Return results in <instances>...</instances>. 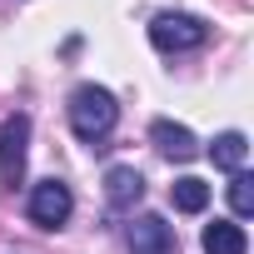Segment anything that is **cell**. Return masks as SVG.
I'll use <instances>...</instances> for the list:
<instances>
[{
	"instance_id": "obj_1",
	"label": "cell",
	"mask_w": 254,
	"mask_h": 254,
	"mask_svg": "<svg viewBox=\"0 0 254 254\" xmlns=\"http://www.w3.org/2000/svg\"><path fill=\"white\" fill-rule=\"evenodd\" d=\"M65 115H70L75 140H85V145H95V150L110 140V130L120 125V105H115V95H110L105 85H75Z\"/></svg>"
},
{
	"instance_id": "obj_2",
	"label": "cell",
	"mask_w": 254,
	"mask_h": 254,
	"mask_svg": "<svg viewBox=\"0 0 254 254\" xmlns=\"http://www.w3.org/2000/svg\"><path fill=\"white\" fill-rule=\"evenodd\" d=\"M209 40V25L199 15H185V10H165L150 20V45L165 50V55H185V50H199Z\"/></svg>"
},
{
	"instance_id": "obj_3",
	"label": "cell",
	"mask_w": 254,
	"mask_h": 254,
	"mask_svg": "<svg viewBox=\"0 0 254 254\" xmlns=\"http://www.w3.org/2000/svg\"><path fill=\"white\" fill-rule=\"evenodd\" d=\"M25 150H30V115H10L0 125V185L15 190L25 180Z\"/></svg>"
},
{
	"instance_id": "obj_4",
	"label": "cell",
	"mask_w": 254,
	"mask_h": 254,
	"mask_svg": "<svg viewBox=\"0 0 254 254\" xmlns=\"http://www.w3.org/2000/svg\"><path fill=\"white\" fill-rule=\"evenodd\" d=\"M25 209H30V219H35L40 229H60V224L70 219V209H75V194H70L65 180L50 175V180H40V185L30 190V204H25Z\"/></svg>"
},
{
	"instance_id": "obj_5",
	"label": "cell",
	"mask_w": 254,
	"mask_h": 254,
	"mask_svg": "<svg viewBox=\"0 0 254 254\" xmlns=\"http://www.w3.org/2000/svg\"><path fill=\"white\" fill-rule=\"evenodd\" d=\"M140 199H145V180H140L135 165H110L105 170V204L110 209L125 214V209H135Z\"/></svg>"
},
{
	"instance_id": "obj_6",
	"label": "cell",
	"mask_w": 254,
	"mask_h": 254,
	"mask_svg": "<svg viewBox=\"0 0 254 254\" xmlns=\"http://www.w3.org/2000/svg\"><path fill=\"white\" fill-rule=\"evenodd\" d=\"M130 249H135V254H175L180 244H175V229H170L160 214H140V219L130 224Z\"/></svg>"
},
{
	"instance_id": "obj_7",
	"label": "cell",
	"mask_w": 254,
	"mask_h": 254,
	"mask_svg": "<svg viewBox=\"0 0 254 254\" xmlns=\"http://www.w3.org/2000/svg\"><path fill=\"white\" fill-rule=\"evenodd\" d=\"M150 140H155V150H160L165 160H180V165L199 155L194 130H185V125H175V120H155V125H150Z\"/></svg>"
},
{
	"instance_id": "obj_8",
	"label": "cell",
	"mask_w": 254,
	"mask_h": 254,
	"mask_svg": "<svg viewBox=\"0 0 254 254\" xmlns=\"http://www.w3.org/2000/svg\"><path fill=\"white\" fill-rule=\"evenodd\" d=\"M204 254H249V234L234 224V219H214L204 224Z\"/></svg>"
},
{
	"instance_id": "obj_9",
	"label": "cell",
	"mask_w": 254,
	"mask_h": 254,
	"mask_svg": "<svg viewBox=\"0 0 254 254\" xmlns=\"http://www.w3.org/2000/svg\"><path fill=\"white\" fill-rule=\"evenodd\" d=\"M244 155H249V140H244L239 130H224V135L209 145V160H214L219 170H229V175H234V170H244Z\"/></svg>"
},
{
	"instance_id": "obj_10",
	"label": "cell",
	"mask_w": 254,
	"mask_h": 254,
	"mask_svg": "<svg viewBox=\"0 0 254 254\" xmlns=\"http://www.w3.org/2000/svg\"><path fill=\"white\" fill-rule=\"evenodd\" d=\"M170 199H175V209H180V214H199V209L209 204V185H204V180H194V175H185V180H175V185H170Z\"/></svg>"
},
{
	"instance_id": "obj_11",
	"label": "cell",
	"mask_w": 254,
	"mask_h": 254,
	"mask_svg": "<svg viewBox=\"0 0 254 254\" xmlns=\"http://www.w3.org/2000/svg\"><path fill=\"white\" fill-rule=\"evenodd\" d=\"M229 209H234L239 219L254 214V175H249V170H234V180H229Z\"/></svg>"
}]
</instances>
